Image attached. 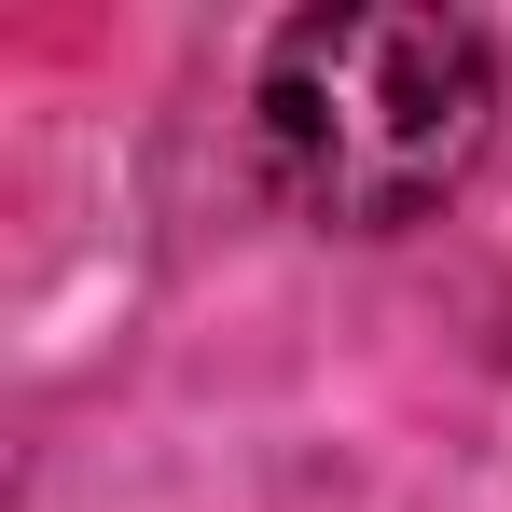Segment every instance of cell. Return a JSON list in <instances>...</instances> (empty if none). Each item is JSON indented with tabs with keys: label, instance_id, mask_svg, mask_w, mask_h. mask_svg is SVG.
<instances>
[{
	"label": "cell",
	"instance_id": "cell-1",
	"mask_svg": "<svg viewBox=\"0 0 512 512\" xmlns=\"http://www.w3.org/2000/svg\"><path fill=\"white\" fill-rule=\"evenodd\" d=\"M499 28L443 0H319L250 56V167L319 236H416L499 153Z\"/></svg>",
	"mask_w": 512,
	"mask_h": 512
}]
</instances>
